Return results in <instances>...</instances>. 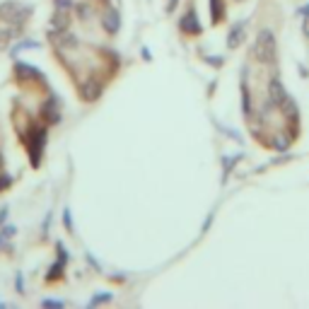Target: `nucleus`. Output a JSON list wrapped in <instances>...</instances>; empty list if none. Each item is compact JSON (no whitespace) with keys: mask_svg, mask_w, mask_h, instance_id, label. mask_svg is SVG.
<instances>
[{"mask_svg":"<svg viewBox=\"0 0 309 309\" xmlns=\"http://www.w3.org/2000/svg\"><path fill=\"white\" fill-rule=\"evenodd\" d=\"M27 15H29V10L24 8V5H19V3H12V0H10V3H3V5H0V17L12 22V24H22Z\"/></svg>","mask_w":309,"mask_h":309,"instance_id":"nucleus-1","label":"nucleus"},{"mask_svg":"<svg viewBox=\"0 0 309 309\" xmlns=\"http://www.w3.org/2000/svg\"><path fill=\"white\" fill-rule=\"evenodd\" d=\"M12 41V29H0V51H5Z\"/></svg>","mask_w":309,"mask_h":309,"instance_id":"nucleus-2","label":"nucleus"}]
</instances>
